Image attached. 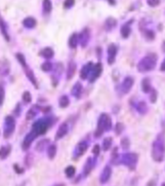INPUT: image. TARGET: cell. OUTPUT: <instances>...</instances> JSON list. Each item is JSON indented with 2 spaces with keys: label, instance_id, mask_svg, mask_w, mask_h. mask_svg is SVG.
<instances>
[{
  "label": "cell",
  "instance_id": "obj_10",
  "mask_svg": "<svg viewBox=\"0 0 165 186\" xmlns=\"http://www.w3.org/2000/svg\"><path fill=\"white\" fill-rule=\"evenodd\" d=\"M117 54V48L114 44H111L108 48V63L112 65L115 61V56Z\"/></svg>",
  "mask_w": 165,
  "mask_h": 186
},
{
  "label": "cell",
  "instance_id": "obj_5",
  "mask_svg": "<svg viewBox=\"0 0 165 186\" xmlns=\"http://www.w3.org/2000/svg\"><path fill=\"white\" fill-rule=\"evenodd\" d=\"M48 129V122L45 119H40L38 120L37 122L34 123L33 129H32V132L34 133L35 135H43L44 133L46 132V130Z\"/></svg>",
  "mask_w": 165,
  "mask_h": 186
},
{
  "label": "cell",
  "instance_id": "obj_8",
  "mask_svg": "<svg viewBox=\"0 0 165 186\" xmlns=\"http://www.w3.org/2000/svg\"><path fill=\"white\" fill-rule=\"evenodd\" d=\"M132 84H133V79L131 77H126L123 80L122 84L120 85V91H122V94H127L128 91L131 88Z\"/></svg>",
  "mask_w": 165,
  "mask_h": 186
},
{
  "label": "cell",
  "instance_id": "obj_21",
  "mask_svg": "<svg viewBox=\"0 0 165 186\" xmlns=\"http://www.w3.org/2000/svg\"><path fill=\"white\" fill-rule=\"evenodd\" d=\"M130 23H127V24H125L121 28V34L124 38H127L129 36V34H130V26H129L130 25Z\"/></svg>",
  "mask_w": 165,
  "mask_h": 186
},
{
  "label": "cell",
  "instance_id": "obj_17",
  "mask_svg": "<svg viewBox=\"0 0 165 186\" xmlns=\"http://www.w3.org/2000/svg\"><path fill=\"white\" fill-rule=\"evenodd\" d=\"M40 55L42 56V57L45 58V59H51L52 57H54V52L51 48H46L42 49V52H40Z\"/></svg>",
  "mask_w": 165,
  "mask_h": 186
},
{
  "label": "cell",
  "instance_id": "obj_13",
  "mask_svg": "<svg viewBox=\"0 0 165 186\" xmlns=\"http://www.w3.org/2000/svg\"><path fill=\"white\" fill-rule=\"evenodd\" d=\"M23 25L25 26L26 28H34L36 26V20L34 17H26L25 20L23 21Z\"/></svg>",
  "mask_w": 165,
  "mask_h": 186
},
{
  "label": "cell",
  "instance_id": "obj_36",
  "mask_svg": "<svg viewBox=\"0 0 165 186\" xmlns=\"http://www.w3.org/2000/svg\"><path fill=\"white\" fill-rule=\"evenodd\" d=\"M74 172H75V169L73 167H69L68 169L66 170V173H67V175H68V177H71V176H73V174H74Z\"/></svg>",
  "mask_w": 165,
  "mask_h": 186
},
{
  "label": "cell",
  "instance_id": "obj_7",
  "mask_svg": "<svg viewBox=\"0 0 165 186\" xmlns=\"http://www.w3.org/2000/svg\"><path fill=\"white\" fill-rule=\"evenodd\" d=\"M137 161V155L134 154V153H129V154L123 155L122 162H123V164H125L126 166L134 168Z\"/></svg>",
  "mask_w": 165,
  "mask_h": 186
},
{
  "label": "cell",
  "instance_id": "obj_31",
  "mask_svg": "<svg viewBox=\"0 0 165 186\" xmlns=\"http://www.w3.org/2000/svg\"><path fill=\"white\" fill-rule=\"evenodd\" d=\"M8 152H9V147H2L1 148V150H0V156L1 157H5L7 154H8Z\"/></svg>",
  "mask_w": 165,
  "mask_h": 186
},
{
  "label": "cell",
  "instance_id": "obj_35",
  "mask_svg": "<svg viewBox=\"0 0 165 186\" xmlns=\"http://www.w3.org/2000/svg\"><path fill=\"white\" fill-rule=\"evenodd\" d=\"M147 2H148L150 6H157L159 2H160V0H147Z\"/></svg>",
  "mask_w": 165,
  "mask_h": 186
},
{
  "label": "cell",
  "instance_id": "obj_4",
  "mask_svg": "<svg viewBox=\"0 0 165 186\" xmlns=\"http://www.w3.org/2000/svg\"><path fill=\"white\" fill-rule=\"evenodd\" d=\"M17 61L20 62L21 64H22V66H23V68H24V70H25V73H26V75L28 76V78H29V80H30L32 83L34 84V87H38V83H37V80H36V78H35V75H34V73H33V71L30 69V68L28 67V65H27V63H26V60H25V57L22 55V54H17Z\"/></svg>",
  "mask_w": 165,
  "mask_h": 186
},
{
  "label": "cell",
  "instance_id": "obj_30",
  "mask_svg": "<svg viewBox=\"0 0 165 186\" xmlns=\"http://www.w3.org/2000/svg\"><path fill=\"white\" fill-rule=\"evenodd\" d=\"M51 67H52V65L49 63V62H45V63L42 64V66H41L43 71H51Z\"/></svg>",
  "mask_w": 165,
  "mask_h": 186
},
{
  "label": "cell",
  "instance_id": "obj_11",
  "mask_svg": "<svg viewBox=\"0 0 165 186\" xmlns=\"http://www.w3.org/2000/svg\"><path fill=\"white\" fill-rule=\"evenodd\" d=\"M88 38H89V33H88L87 29H84V30L80 33V35H78V40L80 41L82 46L86 45V43L88 41Z\"/></svg>",
  "mask_w": 165,
  "mask_h": 186
},
{
  "label": "cell",
  "instance_id": "obj_29",
  "mask_svg": "<svg viewBox=\"0 0 165 186\" xmlns=\"http://www.w3.org/2000/svg\"><path fill=\"white\" fill-rule=\"evenodd\" d=\"M112 144V138H106L104 141V144H103V147H104V150H108L111 147Z\"/></svg>",
  "mask_w": 165,
  "mask_h": 186
},
{
  "label": "cell",
  "instance_id": "obj_42",
  "mask_svg": "<svg viewBox=\"0 0 165 186\" xmlns=\"http://www.w3.org/2000/svg\"><path fill=\"white\" fill-rule=\"evenodd\" d=\"M161 70H162V71H165V60L163 62V64L161 65Z\"/></svg>",
  "mask_w": 165,
  "mask_h": 186
},
{
  "label": "cell",
  "instance_id": "obj_26",
  "mask_svg": "<svg viewBox=\"0 0 165 186\" xmlns=\"http://www.w3.org/2000/svg\"><path fill=\"white\" fill-rule=\"evenodd\" d=\"M137 110L138 112H141V114H144L147 111V105L144 102H140V103H138V104L137 105Z\"/></svg>",
  "mask_w": 165,
  "mask_h": 186
},
{
  "label": "cell",
  "instance_id": "obj_18",
  "mask_svg": "<svg viewBox=\"0 0 165 186\" xmlns=\"http://www.w3.org/2000/svg\"><path fill=\"white\" fill-rule=\"evenodd\" d=\"M67 132H68V126H67L66 123H63V125H62L60 128H58V130L57 138L60 139L62 137H64V136L67 134Z\"/></svg>",
  "mask_w": 165,
  "mask_h": 186
},
{
  "label": "cell",
  "instance_id": "obj_15",
  "mask_svg": "<svg viewBox=\"0 0 165 186\" xmlns=\"http://www.w3.org/2000/svg\"><path fill=\"white\" fill-rule=\"evenodd\" d=\"M79 43V40H78V35L74 33L71 35L70 39H69V46L72 48H75L77 46V44Z\"/></svg>",
  "mask_w": 165,
  "mask_h": 186
},
{
  "label": "cell",
  "instance_id": "obj_28",
  "mask_svg": "<svg viewBox=\"0 0 165 186\" xmlns=\"http://www.w3.org/2000/svg\"><path fill=\"white\" fill-rule=\"evenodd\" d=\"M86 148H87V144L85 143V142H81L80 144L78 145V147H77V150H78V154H82V153H84V151L86 150Z\"/></svg>",
  "mask_w": 165,
  "mask_h": 186
},
{
  "label": "cell",
  "instance_id": "obj_38",
  "mask_svg": "<svg viewBox=\"0 0 165 186\" xmlns=\"http://www.w3.org/2000/svg\"><path fill=\"white\" fill-rule=\"evenodd\" d=\"M3 99H4V90L2 87H0V105L3 102Z\"/></svg>",
  "mask_w": 165,
  "mask_h": 186
},
{
  "label": "cell",
  "instance_id": "obj_1",
  "mask_svg": "<svg viewBox=\"0 0 165 186\" xmlns=\"http://www.w3.org/2000/svg\"><path fill=\"white\" fill-rule=\"evenodd\" d=\"M165 154V140L163 135H159L156 141L153 143V159L156 161H162Z\"/></svg>",
  "mask_w": 165,
  "mask_h": 186
},
{
  "label": "cell",
  "instance_id": "obj_39",
  "mask_svg": "<svg viewBox=\"0 0 165 186\" xmlns=\"http://www.w3.org/2000/svg\"><path fill=\"white\" fill-rule=\"evenodd\" d=\"M129 145V142H128V140H127V139H123V141H122V146L123 147H124V148L126 149V148H127V146Z\"/></svg>",
  "mask_w": 165,
  "mask_h": 186
},
{
  "label": "cell",
  "instance_id": "obj_27",
  "mask_svg": "<svg viewBox=\"0 0 165 186\" xmlns=\"http://www.w3.org/2000/svg\"><path fill=\"white\" fill-rule=\"evenodd\" d=\"M69 99H68V97L67 96H63L62 98L60 99V106L62 108H65V107H67L68 105H69Z\"/></svg>",
  "mask_w": 165,
  "mask_h": 186
},
{
  "label": "cell",
  "instance_id": "obj_22",
  "mask_svg": "<svg viewBox=\"0 0 165 186\" xmlns=\"http://www.w3.org/2000/svg\"><path fill=\"white\" fill-rule=\"evenodd\" d=\"M116 24H117L116 20L113 19V17H109V19L106 21V23H105L106 29H107V30H111L112 28H114L115 26H116Z\"/></svg>",
  "mask_w": 165,
  "mask_h": 186
},
{
  "label": "cell",
  "instance_id": "obj_44",
  "mask_svg": "<svg viewBox=\"0 0 165 186\" xmlns=\"http://www.w3.org/2000/svg\"><path fill=\"white\" fill-rule=\"evenodd\" d=\"M161 186H165V183H163V184H162Z\"/></svg>",
  "mask_w": 165,
  "mask_h": 186
},
{
  "label": "cell",
  "instance_id": "obj_25",
  "mask_svg": "<svg viewBox=\"0 0 165 186\" xmlns=\"http://www.w3.org/2000/svg\"><path fill=\"white\" fill-rule=\"evenodd\" d=\"M151 90V84H150V80L148 78H145L143 80V91L145 93H148Z\"/></svg>",
  "mask_w": 165,
  "mask_h": 186
},
{
  "label": "cell",
  "instance_id": "obj_19",
  "mask_svg": "<svg viewBox=\"0 0 165 186\" xmlns=\"http://www.w3.org/2000/svg\"><path fill=\"white\" fill-rule=\"evenodd\" d=\"M81 91H82L81 84L80 83H76L74 87H73V88H72V94L74 95L75 98L78 99L79 97H80V95H81Z\"/></svg>",
  "mask_w": 165,
  "mask_h": 186
},
{
  "label": "cell",
  "instance_id": "obj_6",
  "mask_svg": "<svg viewBox=\"0 0 165 186\" xmlns=\"http://www.w3.org/2000/svg\"><path fill=\"white\" fill-rule=\"evenodd\" d=\"M16 125V122H14V118L11 116H6L5 117V128H4V137L8 138L9 136L13 134V132L14 131V126Z\"/></svg>",
  "mask_w": 165,
  "mask_h": 186
},
{
  "label": "cell",
  "instance_id": "obj_12",
  "mask_svg": "<svg viewBox=\"0 0 165 186\" xmlns=\"http://www.w3.org/2000/svg\"><path fill=\"white\" fill-rule=\"evenodd\" d=\"M91 67H92V63H88L86 64L85 66L81 69V78H87L88 74H89V72L91 71Z\"/></svg>",
  "mask_w": 165,
  "mask_h": 186
},
{
  "label": "cell",
  "instance_id": "obj_40",
  "mask_svg": "<svg viewBox=\"0 0 165 186\" xmlns=\"http://www.w3.org/2000/svg\"><path fill=\"white\" fill-rule=\"evenodd\" d=\"M151 102H156V91H153L151 96Z\"/></svg>",
  "mask_w": 165,
  "mask_h": 186
},
{
  "label": "cell",
  "instance_id": "obj_3",
  "mask_svg": "<svg viewBox=\"0 0 165 186\" xmlns=\"http://www.w3.org/2000/svg\"><path fill=\"white\" fill-rule=\"evenodd\" d=\"M156 65V56H152L150 55L148 57L144 58L140 63H138V70L141 72H146V71H150L152 70L153 68L155 67Z\"/></svg>",
  "mask_w": 165,
  "mask_h": 186
},
{
  "label": "cell",
  "instance_id": "obj_24",
  "mask_svg": "<svg viewBox=\"0 0 165 186\" xmlns=\"http://www.w3.org/2000/svg\"><path fill=\"white\" fill-rule=\"evenodd\" d=\"M51 0H44L43 1V11L45 14H49L51 11Z\"/></svg>",
  "mask_w": 165,
  "mask_h": 186
},
{
  "label": "cell",
  "instance_id": "obj_9",
  "mask_svg": "<svg viewBox=\"0 0 165 186\" xmlns=\"http://www.w3.org/2000/svg\"><path fill=\"white\" fill-rule=\"evenodd\" d=\"M102 70L103 68L101 63H98L93 68H91V77L89 78L90 82H93L96 78H99V76L101 75L102 73Z\"/></svg>",
  "mask_w": 165,
  "mask_h": 186
},
{
  "label": "cell",
  "instance_id": "obj_41",
  "mask_svg": "<svg viewBox=\"0 0 165 186\" xmlns=\"http://www.w3.org/2000/svg\"><path fill=\"white\" fill-rule=\"evenodd\" d=\"M99 151V145H96V146H94V148H93V152L98 154Z\"/></svg>",
  "mask_w": 165,
  "mask_h": 186
},
{
  "label": "cell",
  "instance_id": "obj_32",
  "mask_svg": "<svg viewBox=\"0 0 165 186\" xmlns=\"http://www.w3.org/2000/svg\"><path fill=\"white\" fill-rule=\"evenodd\" d=\"M23 100L26 103H29L31 101V94L29 93V91H25V93L23 94Z\"/></svg>",
  "mask_w": 165,
  "mask_h": 186
},
{
  "label": "cell",
  "instance_id": "obj_23",
  "mask_svg": "<svg viewBox=\"0 0 165 186\" xmlns=\"http://www.w3.org/2000/svg\"><path fill=\"white\" fill-rule=\"evenodd\" d=\"M76 71V64L74 62H71L70 65H69V69H68V79H71L74 75V73Z\"/></svg>",
  "mask_w": 165,
  "mask_h": 186
},
{
  "label": "cell",
  "instance_id": "obj_16",
  "mask_svg": "<svg viewBox=\"0 0 165 186\" xmlns=\"http://www.w3.org/2000/svg\"><path fill=\"white\" fill-rule=\"evenodd\" d=\"M35 137H36V135H35L33 132L29 133V134L26 136L25 141H24V147H25V148H28L29 145H30L31 142H32V140H33Z\"/></svg>",
  "mask_w": 165,
  "mask_h": 186
},
{
  "label": "cell",
  "instance_id": "obj_14",
  "mask_svg": "<svg viewBox=\"0 0 165 186\" xmlns=\"http://www.w3.org/2000/svg\"><path fill=\"white\" fill-rule=\"evenodd\" d=\"M0 30H1L5 39H6L7 41H9V36H8V33H7V30H6V24L4 23V21L1 17H0Z\"/></svg>",
  "mask_w": 165,
  "mask_h": 186
},
{
  "label": "cell",
  "instance_id": "obj_20",
  "mask_svg": "<svg viewBox=\"0 0 165 186\" xmlns=\"http://www.w3.org/2000/svg\"><path fill=\"white\" fill-rule=\"evenodd\" d=\"M110 176H111V169H110L109 167H107V168H106V169L104 170L103 174H102L101 181H102L103 183L107 182L108 180H109V178H110Z\"/></svg>",
  "mask_w": 165,
  "mask_h": 186
},
{
  "label": "cell",
  "instance_id": "obj_37",
  "mask_svg": "<svg viewBox=\"0 0 165 186\" xmlns=\"http://www.w3.org/2000/svg\"><path fill=\"white\" fill-rule=\"evenodd\" d=\"M48 153H49V156L52 158L55 153V146L54 145H51V147H49V150H48Z\"/></svg>",
  "mask_w": 165,
  "mask_h": 186
},
{
  "label": "cell",
  "instance_id": "obj_43",
  "mask_svg": "<svg viewBox=\"0 0 165 186\" xmlns=\"http://www.w3.org/2000/svg\"><path fill=\"white\" fill-rule=\"evenodd\" d=\"M109 1H110L111 4H115V0H109Z\"/></svg>",
  "mask_w": 165,
  "mask_h": 186
},
{
  "label": "cell",
  "instance_id": "obj_34",
  "mask_svg": "<svg viewBox=\"0 0 165 186\" xmlns=\"http://www.w3.org/2000/svg\"><path fill=\"white\" fill-rule=\"evenodd\" d=\"M36 113H37V112L35 111L34 109H31V110L27 113V119H31V118H33L35 115H36Z\"/></svg>",
  "mask_w": 165,
  "mask_h": 186
},
{
  "label": "cell",
  "instance_id": "obj_33",
  "mask_svg": "<svg viewBox=\"0 0 165 186\" xmlns=\"http://www.w3.org/2000/svg\"><path fill=\"white\" fill-rule=\"evenodd\" d=\"M74 3H75V0H66L64 3V6L66 8H70L74 5Z\"/></svg>",
  "mask_w": 165,
  "mask_h": 186
},
{
  "label": "cell",
  "instance_id": "obj_2",
  "mask_svg": "<svg viewBox=\"0 0 165 186\" xmlns=\"http://www.w3.org/2000/svg\"><path fill=\"white\" fill-rule=\"evenodd\" d=\"M112 128L111 118L108 114H102L98 122V130L96 131V136L99 137L105 131H109Z\"/></svg>",
  "mask_w": 165,
  "mask_h": 186
}]
</instances>
